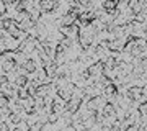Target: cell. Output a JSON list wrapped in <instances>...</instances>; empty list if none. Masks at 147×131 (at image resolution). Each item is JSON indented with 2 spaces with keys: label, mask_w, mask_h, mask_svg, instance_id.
<instances>
[{
  "label": "cell",
  "mask_w": 147,
  "mask_h": 131,
  "mask_svg": "<svg viewBox=\"0 0 147 131\" xmlns=\"http://www.w3.org/2000/svg\"><path fill=\"white\" fill-rule=\"evenodd\" d=\"M116 5H118V0H105V2H103V8H105V10H115L116 8Z\"/></svg>",
  "instance_id": "cell-5"
},
{
  "label": "cell",
  "mask_w": 147,
  "mask_h": 131,
  "mask_svg": "<svg viewBox=\"0 0 147 131\" xmlns=\"http://www.w3.org/2000/svg\"><path fill=\"white\" fill-rule=\"evenodd\" d=\"M118 94V87L115 85V82H111L110 85H106L105 87V95L106 97H113V95Z\"/></svg>",
  "instance_id": "cell-4"
},
{
  "label": "cell",
  "mask_w": 147,
  "mask_h": 131,
  "mask_svg": "<svg viewBox=\"0 0 147 131\" xmlns=\"http://www.w3.org/2000/svg\"><path fill=\"white\" fill-rule=\"evenodd\" d=\"M53 110L54 113H57L59 116H62L65 111H67V100H64L61 95H56L54 97V103H53Z\"/></svg>",
  "instance_id": "cell-1"
},
{
  "label": "cell",
  "mask_w": 147,
  "mask_h": 131,
  "mask_svg": "<svg viewBox=\"0 0 147 131\" xmlns=\"http://www.w3.org/2000/svg\"><path fill=\"white\" fill-rule=\"evenodd\" d=\"M103 72H105V64L101 62V61H98V62L92 64V66L88 67V74L95 79V82H96V80H100L101 75H105Z\"/></svg>",
  "instance_id": "cell-2"
},
{
  "label": "cell",
  "mask_w": 147,
  "mask_h": 131,
  "mask_svg": "<svg viewBox=\"0 0 147 131\" xmlns=\"http://www.w3.org/2000/svg\"><path fill=\"white\" fill-rule=\"evenodd\" d=\"M80 105H82V100L77 98V97H72V98L67 102V110L72 111V113H75V111H79Z\"/></svg>",
  "instance_id": "cell-3"
}]
</instances>
